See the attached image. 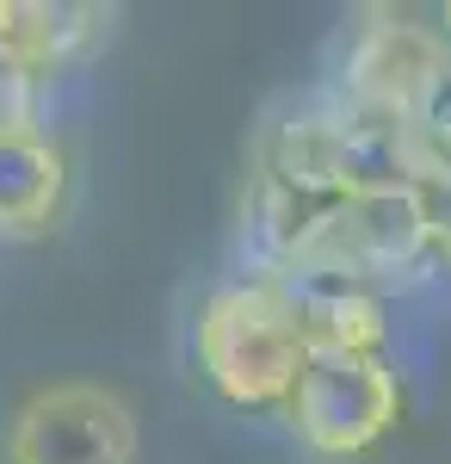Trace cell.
I'll return each instance as SVG.
<instances>
[{
    "mask_svg": "<svg viewBox=\"0 0 451 464\" xmlns=\"http://www.w3.org/2000/svg\"><path fill=\"white\" fill-rule=\"evenodd\" d=\"M291 266L359 279L378 297L389 285H408L415 273L433 266V211H427V192L420 186H383V192L328 198L315 211V223L303 229Z\"/></svg>",
    "mask_w": 451,
    "mask_h": 464,
    "instance_id": "cell-1",
    "label": "cell"
},
{
    "mask_svg": "<svg viewBox=\"0 0 451 464\" xmlns=\"http://www.w3.org/2000/svg\"><path fill=\"white\" fill-rule=\"evenodd\" d=\"M303 341L266 279L216 285L198 310V365L210 391L235 409H284L303 372Z\"/></svg>",
    "mask_w": 451,
    "mask_h": 464,
    "instance_id": "cell-2",
    "label": "cell"
},
{
    "mask_svg": "<svg viewBox=\"0 0 451 464\" xmlns=\"http://www.w3.org/2000/svg\"><path fill=\"white\" fill-rule=\"evenodd\" d=\"M451 74V44L439 25H427L402 6H365L347 37V56L334 69L328 100L365 118H389V124H420L439 81Z\"/></svg>",
    "mask_w": 451,
    "mask_h": 464,
    "instance_id": "cell-3",
    "label": "cell"
},
{
    "mask_svg": "<svg viewBox=\"0 0 451 464\" xmlns=\"http://www.w3.org/2000/svg\"><path fill=\"white\" fill-rule=\"evenodd\" d=\"M284 421L315 459H365L402 421V378L383 353H310L284 396Z\"/></svg>",
    "mask_w": 451,
    "mask_h": 464,
    "instance_id": "cell-4",
    "label": "cell"
},
{
    "mask_svg": "<svg viewBox=\"0 0 451 464\" xmlns=\"http://www.w3.org/2000/svg\"><path fill=\"white\" fill-rule=\"evenodd\" d=\"M137 409L100 378L37 384L0 433V464H137Z\"/></svg>",
    "mask_w": 451,
    "mask_h": 464,
    "instance_id": "cell-5",
    "label": "cell"
},
{
    "mask_svg": "<svg viewBox=\"0 0 451 464\" xmlns=\"http://www.w3.org/2000/svg\"><path fill=\"white\" fill-rule=\"evenodd\" d=\"M111 25L118 13L87 0H0V74L43 87L50 74L105 50Z\"/></svg>",
    "mask_w": 451,
    "mask_h": 464,
    "instance_id": "cell-6",
    "label": "cell"
},
{
    "mask_svg": "<svg viewBox=\"0 0 451 464\" xmlns=\"http://www.w3.org/2000/svg\"><path fill=\"white\" fill-rule=\"evenodd\" d=\"M266 285L278 291L303 353H378L383 334H389L383 297L371 285H359V279L291 266V273H273Z\"/></svg>",
    "mask_w": 451,
    "mask_h": 464,
    "instance_id": "cell-7",
    "label": "cell"
},
{
    "mask_svg": "<svg viewBox=\"0 0 451 464\" xmlns=\"http://www.w3.org/2000/svg\"><path fill=\"white\" fill-rule=\"evenodd\" d=\"M69 198V155L50 130H0V242H37Z\"/></svg>",
    "mask_w": 451,
    "mask_h": 464,
    "instance_id": "cell-8",
    "label": "cell"
},
{
    "mask_svg": "<svg viewBox=\"0 0 451 464\" xmlns=\"http://www.w3.org/2000/svg\"><path fill=\"white\" fill-rule=\"evenodd\" d=\"M427 211H433V266L451 273V174L427 186Z\"/></svg>",
    "mask_w": 451,
    "mask_h": 464,
    "instance_id": "cell-9",
    "label": "cell"
},
{
    "mask_svg": "<svg viewBox=\"0 0 451 464\" xmlns=\"http://www.w3.org/2000/svg\"><path fill=\"white\" fill-rule=\"evenodd\" d=\"M420 137L439 149L451 161V74L439 81V93H433V106H427V118H420Z\"/></svg>",
    "mask_w": 451,
    "mask_h": 464,
    "instance_id": "cell-10",
    "label": "cell"
},
{
    "mask_svg": "<svg viewBox=\"0 0 451 464\" xmlns=\"http://www.w3.org/2000/svg\"><path fill=\"white\" fill-rule=\"evenodd\" d=\"M439 37H446V44H451V6H446V19H439Z\"/></svg>",
    "mask_w": 451,
    "mask_h": 464,
    "instance_id": "cell-11",
    "label": "cell"
}]
</instances>
